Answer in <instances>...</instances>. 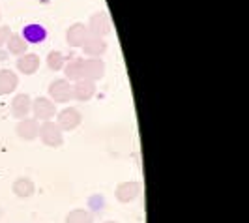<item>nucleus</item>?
I'll list each match as a JSON object with an SVG mask.
<instances>
[{
  "instance_id": "aec40b11",
  "label": "nucleus",
  "mask_w": 249,
  "mask_h": 223,
  "mask_svg": "<svg viewBox=\"0 0 249 223\" xmlns=\"http://www.w3.org/2000/svg\"><path fill=\"white\" fill-rule=\"evenodd\" d=\"M66 56H64L62 51H49L47 55V68L51 72H62L64 64H66Z\"/></svg>"
},
{
  "instance_id": "f257e3e1",
  "label": "nucleus",
  "mask_w": 249,
  "mask_h": 223,
  "mask_svg": "<svg viewBox=\"0 0 249 223\" xmlns=\"http://www.w3.org/2000/svg\"><path fill=\"white\" fill-rule=\"evenodd\" d=\"M37 137L49 149H60L64 145V131L53 120H47V122H41L39 124V133H37Z\"/></svg>"
},
{
  "instance_id": "7ed1b4c3",
  "label": "nucleus",
  "mask_w": 249,
  "mask_h": 223,
  "mask_svg": "<svg viewBox=\"0 0 249 223\" xmlns=\"http://www.w3.org/2000/svg\"><path fill=\"white\" fill-rule=\"evenodd\" d=\"M32 114L37 122H47L51 118H54L56 114V103L51 101L47 96H37L36 99H32Z\"/></svg>"
},
{
  "instance_id": "1a4fd4ad",
  "label": "nucleus",
  "mask_w": 249,
  "mask_h": 223,
  "mask_svg": "<svg viewBox=\"0 0 249 223\" xmlns=\"http://www.w3.org/2000/svg\"><path fill=\"white\" fill-rule=\"evenodd\" d=\"M15 133L23 141H34V139H37V133H39V122L36 118H23L15 126Z\"/></svg>"
},
{
  "instance_id": "20e7f679",
  "label": "nucleus",
  "mask_w": 249,
  "mask_h": 223,
  "mask_svg": "<svg viewBox=\"0 0 249 223\" xmlns=\"http://www.w3.org/2000/svg\"><path fill=\"white\" fill-rule=\"evenodd\" d=\"M83 122V114L75 107H64L62 111L56 112V124L62 131H73Z\"/></svg>"
},
{
  "instance_id": "ddd939ff",
  "label": "nucleus",
  "mask_w": 249,
  "mask_h": 223,
  "mask_svg": "<svg viewBox=\"0 0 249 223\" xmlns=\"http://www.w3.org/2000/svg\"><path fill=\"white\" fill-rule=\"evenodd\" d=\"M19 87V77L10 68H2L0 70V96H8L15 92V88Z\"/></svg>"
},
{
  "instance_id": "f03ea898",
  "label": "nucleus",
  "mask_w": 249,
  "mask_h": 223,
  "mask_svg": "<svg viewBox=\"0 0 249 223\" xmlns=\"http://www.w3.org/2000/svg\"><path fill=\"white\" fill-rule=\"evenodd\" d=\"M49 99L54 103H68L73 99V83L68 79H54L47 88Z\"/></svg>"
},
{
  "instance_id": "f8f14e48",
  "label": "nucleus",
  "mask_w": 249,
  "mask_h": 223,
  "mask_svg": "<svg viewBox=\"0 0 249 223\" xmlns=\"http://www.w3.org/2000/svg\"><path fill=\"white\" fill-rule=\"evenodd\" d=\"M96 96V83L88 81V79H81L73 83V99L77 101H90Z\"/></svg>"
},
{
  "instance_id": "5701e85b",
  "label": "nucleus",
  "mask_w": 249,
  "mask_h": 223,
  "mask_svg": "<svg viewBox=\"0 0 249 223\" xmlns=\"http://www.w3.org/2000/svg\"><path fill=\"white\" fill-rule=\"evenodd\" d=\"M105 223H118V222H112V220H111V222H105Z\"/></svg>"
},
{
  "instance_id": "4be33fe9",
  "label": "nucleus",
  "mask_w": 249,
  "mask_h": 223,
  "mask_svg": "<svg viewBox=\"0 0 249 223\" xmlns=\"http://www.w3.org/2000/svg\"><path fill=\"white\" fill-rule=\"evenodd\" d=\"M2 216H4V210H2V206H0V220H2Z\"/></svg>"
},
{
  "instance_id": "6ab92c4d",
  "label": "nucleus",
  "mask_w": 249,
  "mask_h": 223,
  "mask_svg": "<svg viewBox=\"0 0 249 223\" xmlns=\"http://www.w3.org/2000/svg\"><path fill=\"white\" fill-rule=\"evenodd\" d=\"M64 223H94V216L85 208H75L66 214Z\"/></svg>"
},
{
  "instance_id": "b1692460",
  "label": "nucleus",
  "mask_w": 249,
  "mask_h": 223,
  "mask_svg": "<svg viewBox=\"0 0 249 223\" xmlns=\"http://www.w3.org/2000/svg\"><path fill=\"white\" fill-rule=\"evenodd\" d=\"M0 19H2V10H0Z\"/></svg>"
},
{
  "instance_id": "a211bd4d",
  "label": "nucleus",
  "mask_w": 249,
  "mask_h": 223,
  "mask_svg": "<svg viewBox=\"0 0 249 223\" xmlns=\"http://www.w3.org/2000/svg\"><path fill=\"white\" fill-rule=\"evenodd\" d=\"M6 47H8V51L12 53V55H15V56H21V55H25V53H28V43L25 41V37L21 36V34H10V37H8V41H6Z\"/></svg>"
},
{
  "instance_id": "6e6552de",
  "label": "nucleus",
  "mask_w": 249,
  "mask_h": 223,
  "mask_svg": "<svg viewBox=\"0 0 249 223\" xmlns=\"http://www.w3.org/2000/svg\"><path fill=\"white\" fill-rule=\"evenodd\" d=\"M88 36H90V32H88V26L85 23H73L66 30V41L70 47H81L87 41Z\"/></svg>"
},
{
  "instance_id": "9d476101",
  "label": "nucleus",
  "mask_w": 249,
  "mask_h": 223,
  "mask_svg": "<svg viewBox=\"0 0 249 223\" xmlns=\"http://www.w3.org/2000/svg\"><path fill=\"white\" fill-rule=\"evenodd\" d=\"M107 41L103 39V37H98V36H88L87 41L81 45V49L83 53L90 56V58H100L101 55H105V51H107Z\"/></svg>"
},
{
  "instance_id": "2eb2a0df",
  "label": "nucleus",
  "mask_w": 249,
  "mask_h": 223,
  "mask_svg": "<svg viewBox=\"0 0 249 223\" xmlns=\"http://www.w3.org/2000/svg\"><path fill=\"white\" fill-rule=\"evenodd\" d=\"M17 70L25 75H34L39 70V56L36 53H25L17 58Z\"/></svg>"
},
{
  "instance_id": "39448f33",
  "label": "nucleus",
  "mask_w": 249,
  "mask_h": 223,
  "mask_svg": "<svg viewBox=\"0 0 249 223\" xmlns=\"http://www.w3.org/2000/svg\"><path fill=\"white\" fill-rule=\"evenodd\" d=\"M141 191H142V186H141V182L137 180H127V182H122V184H118L116 189H114V197L118 203H133L135 199L141 195Z\"/></svg>"
},
{
  "instance_id": "dca6fc26",
  "label": "nucleus",
  "mask_w": 249,
  "mask_h": 223,
  "mask_svg": "<svg viewBox=\"0 0 249 223\" xmlns=\"http://www.w3.org/2000/svg\"><path fill=\"white\" fill-rule=\"evenodd\" d=\"M83 60L85 58H79V56H71V60H66L64 64V79H68L70 83L75 81H81L83 79Z\"/></svg>"
},
{
  "instance_id": "412c9836",
  "label": "nucleus",
  "mask_w": 249,
  "mask_h": 223,
  "mask_svg": "<svg viewBox=\"0 0 249 223\" xmlns=\"http://www.w3.org/2000/svg\"><path fill=\"white\" fill-rule=\"evenodd\" d=\"M10 34H12L10 26L0 25V47H4V45H6V41H8V37H10Z\"/></svg>"
},
{
  "instance_id": "9b49d317",
  "label": "nucleus",
  "mask_w": 249,
  "mask_h": 223,
  "mask_svg": "<svg viewBox=\"0 0 249 223\" xmlns=\"http://www.w3.org/2000/svg\"><path fill=\"white\" fill-rule=\"evenodd\" d=\"M30 111H32V98L28 94H17L12 99V114L15 118H19V120L28 118Z\"/></svg>"
},
{
  "instance_id": "0eeeda50",
  "label": "nucleus",
  "mask_w": 249,
  "mask_h": 223,
  "mask_svg": "<svg viewBox=\"0 0 249 223\" xmlns=\"http://www.w3.org/2000/svg\"><path fill=\"white\" fill-rule=\"evenodd\" d=\"M105 75V62L101 58H85L83 60V79H88L92 83L103 79Z\"/></svg>"
},
{
  "instance_id": "423d86ee",
  "label": "nucleus",
  "mask_w": 249,
  "mask_h": 223,
  "mask_svg": "<svg viewBox=\"0 0 249 223\" xmlns=\"http://www.w3.org/2000/svg\"><path fill=\"white\" fill-rule=\"evenodd\" d=\"M88 32L90 36H98V37H105L109 32H111V21H109V15L105 12H96L90 21L87 23Z\"/></svg>"
},
{
  "instance_id": "4468645a",
  "label": "nucleus",
  "mask_w": 249,
  "mask_h": 223,
  "mask_svg": "<svg viewBox=\"0 0 249 223\" xmlns=\"http://www.w3.org/2000/svg\"><path fill=\"white\" fill-rule=\"evenodd\" d=\"M12 191L15 193V197L19 199H30L36 193V184L32 178H26V176H19L12 186Z\"/></svg>"
},
{
  "instance_id": "f3484780",
  "label": "nucleus",
  "mask_w": 249,
  "mask_h": 223,
  "mask_svg": "<svg viewBox=\"0 0 249 223\" xmlns=\"http://www.w3.org/2000/svg\"><path fill=\"white\" fill-rule=\"evenodd\" d=\"M21 36L25 37V41L30 45V43H41L45 37H47V30L37 23H32V25H26L23 28V34Z\"/></svg>"
}]
</instances>
